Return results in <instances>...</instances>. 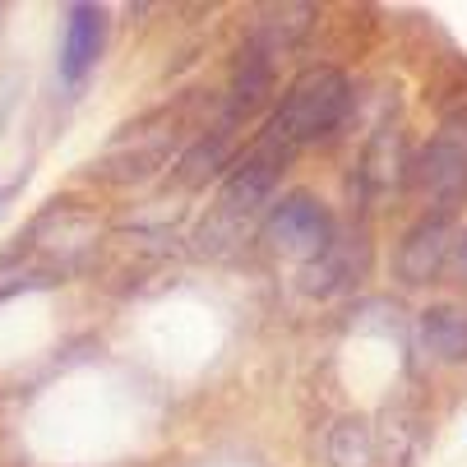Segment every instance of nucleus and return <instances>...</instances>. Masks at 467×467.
Instances as JSON below:
<instances>
[{"label":"nucleus","mask_w":467,"mask_h":467,"mask_svg":"<svg viewBox=\"0 0 467 467\" xmlns=\"http://www.w3.org/2000/svg\"><path fill=\"white\" fill-rule=\"evenodd\" d=\"M417 171H421V190L435 204H458L467 194V111H453L440 125V135L426 144Z\"/></svg>","instance_id":"20e7f679"},{"label":"nucleus","mask_w":467,"mask_h":467,"mask_svg":"<svg viewBox=\"0 0 467 467\" xmlns=\"http://www.w3.org/2000/svg\"><path fill=\"white\" fill-rule=\"evenodd\" d=\"M292 149H283L278 140L259 135V144L227 171L223 181V194H218V218H250L254 209H264V199L274 194L278 185V171L287 162Z\"/></svg>","instance_id":"7ed1b4c3"},{"label":"nucleus","mask_w":467,"mask_h":467,"mask_svg":"<svg viewBox=\"0 0 467 467\" xmlns=\"http://www.w3.org/2000/svg\"><path fill=\"white\" fill-rule=\"evenodd\" d=\"M264 241L274 250L292 254V259H319L333 245V213L324 209V199L310 190H292L269 209V223H264Z\"/></svg>","instance_id":"f03ea898"},{"label":"nucleus","mask_w":467,"mask_h":467,"mask_svg":"<svg viewBox=\"0 0 467 467\" xmlns=\"http://www.w3.org/2000/svg\"><path fill=\"white\" fill-rule=\"evenodd\" d=\"M352 107V84L338 70H306L278 102L274 120L264 135L278 140L283 149H301V144H319L324 135L343 125Z\"/></svg>","instance_id":"f257e3e1"},{"label":"nucleus","mask_w":467,"mask_h":467,"mask_svg":"<svg viewBox=\"0 0 467 467\" xmlns=\"http://www.w3.org/2000/svg\"><path fill=\"white\" fill-rule=\"evenodd\" d=\"M328 462L333 467H375V440L361 417H343L328 435Z\"/></svg>","instance_id":"1a4fd4ad"},{"label":"nucleus","mask_w":467,"mask_h":467,"mask_svg":"<svg viewBox=\"0 0 467 467\" xmlns=\"http://www.w3.org/2000/svg\"><path fill=\"white\" fill-rule=\"evenodd\" d=\"M0 199H5V194H0Z\"/></svg>","instance_id":"9b49d317"},{"label":"nucleus","mask_w":467,"mask_h":467,"mask_svg":"<svg viewBox=\"0 0 467 467\" xmlns=\"http://www.w3.org/2000/svg\"><path fill=\"white\" fill-rule=\"evenodd\" d=\"M453 245H458V264H462V274H467V232H462Z\"/></svg>","instance_id":"9d476101"},{"label":"nucleus","mask_w":467,"mask_h":467,"mask_svg":"<svg viewBox=\"0 0 467 467\" xmlns=\"http://www.w3.org/2000/svg\"><path fill=\"white\" fill-rule=\"evenodd\" d=\"M102 37H107V15L98 5H70L65 10V37H60V79L79 84L98 56H102Z\"/></svg>","instance_id":"423d86ee"},{"label":"nucleus","mask_w":467,"mask_h":467,"mask_svg":"<svg viewBox=\"0 0 467 467\" xmlns=\"http://www.w3.org/2000/svg\"><path fill=\"white\" fill-rule=\"evenodd\" d=\"M453 254V232H449V213H435V218H421L403 245H398V278L408 287H426L440 278L444 259Z\"/></svg>","instance_id":"39448f33"},{"label":"nucleus","mask_w":467,"mask_h":467,"mask_svg":"<svg viewBox=\"0 0 467 467\" xmlns=\"http://www.w3.org/2000/svg\"><path fill=\"white\" fill-rule=\"evenodd\" d=\"M232 158V120H223L213 135H204L185 158H181V181L185 185H204L209 176H218Z\"/></svg>","instance_id":"6e6552de"},{"label":"nucleus","mask_w":467,"mask_h":467,"mask_svg":"<svg viewBox=\"0 0 467 467\" xmlns=\"http://www.w3.org/2000/svg\"><path fill=\"white\" fill-rule=\"evenodd\" d=\"M417 338L431 357L458 366L467 361V310L458 306H431L421 319H417Z\"/></svg>","instance_id":"0eeeda50"}]
</instances>
